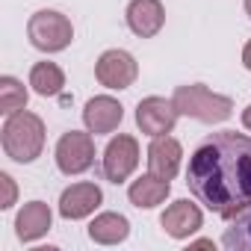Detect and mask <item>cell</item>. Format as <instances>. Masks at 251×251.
Returning a JSON list of instances; mask_svg holds the SVG:
<instances>
[{"instance_id": "cell-1", "label": "cell", "mask_w": 251, "mask_h": 251, "mask_svg": "<svg viewBox=\"0 0 251 251\" xmlns=\"http://www.w3.org/2000/svg\"><path fill=\"white\" fill-rule=\"evenodd\" d=\"M186 186L207 210L233 216L251 204V136L210 133L189 157Z\"/></svg>"}, {"instance_id": "cell-2", "label": "cell", "mask_w": 251, "mask_h": 251, "mask_svg": "<svg viewBox=\"0 0 251 251\" xmlns=\"http://www.w3.org/2000/svg\"><path fill=\"white\" fill-rule=\"evenodd\" d=\"M45 148V121L36 112H15L6 115L3 124V151L9 160L15 163H33L36 157H42Z\"/></svg>"}, {"instance_id": "cell-3", "label": "cell", "mask_w": 251, "mask_h": 251, "mask_svg": "<svg viewBox=\"0 0 251 251\" xmlns=\"http://www.w3.org/2000/svg\"><path fill=\"white\" fill-rule=\"evenodd\" d=\"M172 100H175V106H177L180 115H189V118L204 121V124H219V121L230 118V112H233V100L230 98L216 95V92H210L201 83L177 86L175 95H172Z\"/></svg>"}, {"instance_id": "cell-4", "label": "cell", "mask_w": 251, "mask_h": 251, "mask_svg": "<svg viewBox=\"0 0 251 251\" xmlns=\"http://www.w3.org/2000/svg\"><path fill=\"white\" fill-rule=\"evenodd\" d=\"M27 36H30V45L45 50V53H59L71 45L74 39V27L71 21L56 12V9H39L30 24H27Z\"/></svg>"}, {"instance_id": "cell-5", "label": "cell", "mask_w": 251, "mask_h": 251, "mask_svg": "<svg viewBox=\"0 0 251 251\" xmlns=\"http://www.w3.org/2000/svg\"><path fill=\"white\" fill-rule=\"evenodd\" d=\"M136 166H139V142L130 133H118L115 139H109L100 160V172L109 183H124Z\"/></svg>"}, {"instance_id": "cell-6", "label": "cell", "mask_w": 251, "mask_h": 251, "mask_svg": "<svg viewBox=\"0 0 251 251\" xmlns=\"http://www.w3.org/2000/svg\"><path fill=\"white\" fill-rule=\"evenodd\" d=\"M95 163V139L92 133L68 130L56 142V166L62 175H83Z\"/></svg>"}, {"instance_id": "cell-7", "label": "cell", "mask_w": 251, "mask_h": 251, "mask_svg": "<svg viewBox=\"0 0 251 251\" xmlns=\"http://www.w3.org/2000/svg\"><path fill=\"white\" fill-rule=\"evenodd\" d=\"M95 77L106 89H130L139 77V65L127 50H103L95 62Z\"/></svg>"}, {"instance_id": "cell-8", "label": "cell", "mask_w": 251, "mask_h": 251, "mask_svg": "<svg viewBox=\"0 0 251 251\" xmlns=\"http://www.w3.org/2000/svg\"><path fill=\"white\" fill-rule=\"evenodd\" d=\"M177 106L175 100H166V98H145L139 100L136 106V124H139V130L148 133V136H166L175 130V124H177Z\"/></svg>"}, {"instance_id": "cell-9", "label": "cell", "mask_w": 251, "mask_h": 251, "mask_svg": "<svg viewBox=\"0 0 251 251\" xmlns=\"http://www.w3.org/2000/svg\"><path fill=\"white\" fill-rule=\"evenodd\" d=\"M121 118H124V106L115 98H109V95L92 98L86 103V109H83V121H86L89 133H95V136L112 133L118 124H121Z\"/></svg>"}, {"instance_id": "cell-10", "label": "cell", "mask_w": 251, "mask_h": 251, "mask_svg": "<svg viewBox=\"0 0 251 251\" xmlns=\"http://www.w3.org/2000/svg\"><path fill=\"white\" fill-rule=\"evenodd\" d=\"M100 201H103L100 186H95V183H71L59 195V213H62V219H86L100 207Z\"/></svg>"}, {"instance_id": "cell-11", "label": "cell", "mask_w": 251, "mask_h": 251, "mask_svg": "<svg viewBox=\"0 0 251 251\" xmlns=\"http://www.w3.org/2000/svg\"><path fill=\"white\" fill-rule=\"evenodd\" d=\"M124 18H127V27L139 39H154L166 24V9L160 0H130Z\"/></svg>"}, {"instance_id": "cell-12", "label": "cell", "mask_w": 251, "mask_h": 251, "mask_svg": "<svg viewBox=\"0 0 251 251\" xmlns=\"http://www.w3.org/2000/svg\"><path fill=\"white\" fill-rule=\"evenodd\" d=\"M180 160H183V148H180L177 139H172L169 133L154 136V142L148 148V172H154L157 177L172 180L180 169Z\"/></svg>"}, {"instance_id": "cell-13", "label": "cell", "mask_w": 251, "mask_h": 251, "mask_svg": "<svg viewBox=\"0 0 251 251\" xmlns=\"http://www.w3.org/2000/svg\"><path fill=\"white\" fill-rule=\"evenodd\" d=\"M201 210L195 207V204H189L186 198H180V201H175L166 213H163V219H160V225H163V230L169 233V236H175V239H186L189 233H195L198 227H201Z\"/></svg>"}, {"instance_id": "cell-14", "label": "cell", "mask_w": 251, "mask_h": 251, "mask_svg": "<svg viewBox=\"0 0 251 251\" xmlns=\"http://www.w3.org/2000/svg\"><path fill=\"white\" fill-rule=\"evenodd\" d=\"M50 230V207L45 201H30L15 216V233L21 242H33Z\"/></svg>"}, {"instance_id": "cell-15", "label": "cell", "mask_w": 251, "mask_h": 251, "mask_svg": "<svg viewBox=\"0 0 251 251\" xmlns=\"http://www.w3.org/2000/svg\"><path fill=\"white\" fill-rule=\"evenodd\" d=\"M169 189H172V183H169L166 177H157L154 172H148V175H142L139 180L130 183L127 198H130L133 207H139V210H151V207H157V204L166 201Z\"/></svg>"}, {"instance_id": "cell-16", "label": "cell", "mask_w": 251, "mask_h": 251, "mask_svg": "<svg viewBox=\"0 0 251 251\" xmlns=\"http://www.w3.org/2000/svg\"><path fill=\"white\" fill-rule=\"evenodd\" d=\"M127 233H130V222L121 213H100L89 225V236L98 245H118L127 239Z\"/></svg>"}, {"instance_id": "cell-17", "label": "cell", "mask_w": 251, "mask_h": 251, "mask_svg": "<svg viewBox=\"0 0 251 251\" xmlns=\"http://www.w3.org/2000/svg\"><path fill=\"white\" fill-rule=\"evenodd\" d=\"M222 245L227 251H251V204L230 216L222 233Z\"/></svg>"}, {"instance_id": "cell-18", "label": "cell", "mask_w": 251, "mask_h": 251, "mask_svg": "<svg viewBox=\"0 0 251 251\" xmlns=\"http://www.w3.org/2000/svg\"><path fill=\"white\" fill-rule=\"evenodd\" d=\"M30 86L33 92H39L42 98H53L62 92L65 86V74L56 62H36L33 71H30Z\"/></svg>"}, {"instance_id": "cell-19", "label": "cell", "mask_w": 251, "mask_h": 251, "mask_svg": "<svg viewBox=\"0 0 251 251\" xmlns=\"http://www.w3.org/2000/svg\"><path fill=\"white\" fill-rule=\"evenodd\" d=\"M27 106V89L15 77H0V112L15 115Z\"/></svg>"}, {"instance_id": "cell-20", "label": "cell", "mask_w": 251, "mask_h": 251, "mask_svg": "<svg viewBox=\"0 0 251 251\" xmlns=\"http://www.w3.org/2000/svg\"><path fill=\"white\" fill-rule=\"evenodd\" d=\"M0 186H3V198H0V207H3V210H9V207L15 204V195H18V189H15V180H12L6 172H0Z\"/></svg>"}, {"instance_id": "cell-21", "label": "cell", "mask_w": 251, "mask_h": 251, "mask_svg": "<svg viewBox=\"0 0 251 251\" xmlns=\"http://www.w3.org/2000/svg\"><path fill=\"white\" fill-rule=\"evenodd\" d=\"M242 65H245V68L251 71V39H248V45L242 48Z\"/></svg>"}, {"instance_id": "cell-22", "label": "cell", "mask_w": 251, "mask_h": 251, "mask_svg": "<svg viewBox=\"0 0 251 251\" xmlns=\"http://www.w3.org/2000/svg\"><path fill=\"white\" fill-rule=\"evenodd\" d=\"M242 124L251 130V106H245V109H242Z\"/></svg>"}, {"instance_id": "cell-23", "label": "cell", "mask_w": 251, "mask_h": 251, "mask_svg": "<svg viewBox=\"0 0 251 251\" xmlns=\"http://www.w3.org/2000/svg\"><path fill=\"white\" fill-rule=\"evenodd\" d=\"M195 248H213V239H198Z\"/></svg>"}, {"instance_id": "cell-24", "label": "cell", "mask_w": 251, "mask_h": 251, "mask_svg": "<svg viewBox=\"0 0 251 251\" xmlns=\"http://www.w3.org/2000/svg\"><path fill=\"white\" fill-rule=\"evenodd\" d=\"M245 12H248V18H251V0H245Z\"/></svg>"}]
</instances>
